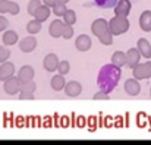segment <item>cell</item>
Masks as SVG:
<instances>
[{"mask_svg": "<svg viewBox=\"0 0 151 145\" xmlns=\"http://www.w3.org/2000/svg\"><path fill=\"white\" fill-rule=\"evenodd\" d=\"M50 85H51V88H53L54 91H62V90H65V87H66L65 75H62V73H57V75H54V76L51 78Z\"/></svg>", "mask_w": 151, "mask_h": 145, "instance_id": "17", "label": "cell"}, {"mask_svg": "<svg viewBox=\"0 0 151 145\" xmlns=\"http://www.w3.org/2000/svg\"><path fill=\"white\" fill-rule=\"evenodd\" d=\"M65 93L68 97H78L82 93V85L78 81H69V82H66Z\"/></svg>", "mask_w": 151, "mask_h": 145, "instance_id": "12", "label": "cell"}, {"mask_svg": "<svg viewBox=\"0 0 151 145\" xmlns=\"http://www.w3.org/2000/svg\"><path fill=\"white\" fill-rule=\"evenodd\" d=\"M9 57H10V51H9V48L1 47V46H0V63L6 62Z\"/></svg>", "mask_w": 151, "mask_h": 145, "instance_id": "32", "label": "cell"}, {"mask_svg": "<svg viewBox=\"0 0 151 145\" xmlns=\"http://www.w3.org/2000/svg\"><path fill=\"white\" fill-rule=\"evenodd\" d=\"M107 29H109V22L106 19H103V18L96 19L93 22V25H91V31H93V34L96 37H100L101 34H104Z\"/></svg>", "mask_w": 151, "mask_h": 145, "instance_id": "8", "label": "cell"}, {"mask_svg": "<svg viewBox=\"0 0 151 145\" xmlns=\"http://www.w3.org/2000/svg\"><path fill=\"white\" fill-rule=\"evenodd\" d=\"M41 6V0H31L29 3H28V13L29 15H35V12H37V9Z\"/></svg>", "mask_w": 151, "mask_h": 145, "instance_id": "30", "label": "cell"}, {"mask_svg": "<svg viewBox=\"0 0 151 145\" xmlns=\"http://www.w3.org/2000/svg\"><path fill=\"white\" fill-rule=\"evenodd\" d=\"M19 10H21L19 4H18V3H15V1H10V9H9V13L15 16V15H18V13H19Z\"/></svg>", "mask_w": 151, "mask_h": 145, "instance_id": "33", "label": "cell"}, {"mask_svg": "<svg viewBox=\"0 0 151 145\" xmlns=\"http://www.w3.org/2000/svg\"><path fill=\"white\" fill-rule=\"evenodd\" d=\"M21 100H34V93H27V91H21L19 93Z\"/></svg>", "mask_w": 151, "mask_h": 145, "instance_id": "35", "label": "cell"}, {"mask_svg": "<svg viewBox=\"0 0 151 145\" xmlns=\"http://www.w3.org/2000/svg\"><path fill=\"white\" fill-rule=\"evenodd\" d=\"M59 62H60V60L57 59V56H56L54 53H50V54H47V56L44 57L43 66H44V69H46L47 72H54V70H57Z\"/></svg>", "mask_w": 151, "mask_h": 145, "instance_id": "11", "label": "cell"}, {"mask_svg": "<svg viewBox=\"0 0 151 145\" xmlns=\"http://www.w3.org/2000/svg\"><path fill=\"white\" fill-rule=\"evenodd\" d=\"M34 75H35L34 67H32V66H29V65L22 66V67L19 69V72H18V78H19L21 84L28 82V81H32V79H34Z\"/></svg>", "mask_w": 151, "mask_h": 145, "instance_id": "7", "label": "cell"}, {"mask_svg": "<svg viewBox=\"0 0 151 145\" xmlns=\"http://www.w3.org/2000/svg\"><path fill=\"white\" fill-rule=\"evenodd\" d=\"M44 1V4H47L49 7H53L56 3H57V0H43Z\"/></svg>", "mask_w": 151, "mask_h": 145, "instance_id": "37", "label": "cell"}, {"mask_svg": "<svg viewBox=\"0 0 151 145\" xmlns=\"http://www.w3.org/2000/svg\"><path fill=\"white\" fill-rule=\"evenodd\" d=\"M35 88H37V84L34 81H28L21 85V91H27V93H35Z\"/></svg>", "mask_w": 151, "mask_h": 145, "instance_id": "29", "label": "cell"}, {"mask_svg": "<svg viewBox=\"0 0 151 145\" xmlns=\"http://www.w3.org/2000/svg\"><path fill=\"white\" fill-rule=\"evenodd\" d=\"M27 31H28V34H38L40 31H41V22L38 21V19H32V21H29L28 24H27Z\"/></svg>", "mask_w": 151, "mask_h": 145, "instance_id": "21", "label": "cell"}, {"mask_svg": "<svg viewBox=\"0 0 151 145\" xmlns=\"http://www.w3.org/2000/svg\"><path fill=\"white\" fill-rule=\"evenodd\" d=\"M93 98H94V100H109L110 97H109V93H104V91H101V90H100V93L94 94V95H93Z\"/></svg>", "mask_w": 151, "mask_h": 145, "instance_id": "34", "label": "cell"}, {"mask_svg": "<svg viewBox=\"0 0 151 145\" xmlns=\"http://www.w3.org/2000/svg\"><path fill=\"white\" fill-rule=\"evenodd\" d=\"M131 9H132L131 0H119L114 6V15L128 18V15L131 13Z\"/></svg>", "mask_w": 151, "mask_h": 145, "instance_id": "5", "label": "cell"}, {"mask_svg": "<svg viewBox=\"0 0 151 145\" xmlns=\"http://www.w3.org/2000/svg\"><path fill=\"white\" fill-rule=\"evenodd\" d=\"M117 1H119V0H94V3H96L99 7H101V9H110V7H114Z\"/></svg>", "mask_w": 151, "mask_h": 145, "instance_id": "25", "label": "cell"}, {"mask_svg": "<svg viewBox=\"0 0 151 145\" xmlns=\"http://www.w3.org/2000/svg\"><path fill=\"white\" fill-rule=\"evenodd\" d=\"M63 22L65 24H69V25H75L76 22V13L73 9H66V12L63 13Z\"/></svg>", "mask_w": 151, "mask_h": 145, "instance_id": "22", "label": "cell"}, {"mask_svg": "<svg viewBox=\"0 0 151 145\" xmlns=\"http://www.w3.org/2000/svg\"><path fill=\"white\" fill-rule=\"evenodd\" d=\"M141 57H142V54L139 53L138 47L137 48H129V50L126 51V65H128L131 69H134V67L139 63Z\"/></svg>", "mask_w": 151, "mask_h": 145, "instance_id": "6", "label": "cell"}, {"mask_svg": "<svg viewBox=\"0 0 151 145\" xmlns=\"http://www.w3.org/2000/svg\"><path fill=\"white\" fill-rule=\"evenodd\" d=\"M9 9H10V0H0V13L1 15L9 13Z\"/></svg>", "mask_w": 151, "mask_h": 145, "instance_id": "31", "label": "cell"}, {"mask_svg": "<svg viewBox=\"0 0 151 145\" xmlns=\"http://www.w3.org/2000/svg\"><path fill=\"white\" fill-rule=\"evenodd\" d=\"M50 12H53V10H50V7H49L47 4H41V6L37 9V12H35L34 16H35V19H38L40 22H44V21L49 19Z\"/></svg>", "mask_w": 151, "mask_h": 145, "instance_id": "18", "label": "cell"}, {"mask_svg": "<svg viewBox=\"0 0 151 145\" xmlns=\"http://www.w3.org/2000/svg\"><path fill=\"white\" fill-rule=\"evenodd\" d=\"M91 38L88 37V35H85V34H81L76 40H75V47L76 50H79V51H88L90 48H91Z\"/></svg>", "mask_w": 151, "mask_h": 145, "instance_id": "13", "label": "cell"}, {"mask_svg": "<svg viewBox=\"0 0 151 145\" xmlns=\"http://www.w3.org/2000/svg\"><path fill=\"white\" fill-rule=\"evenodd\" d=\"M120 76H122V67H117L113 63L104 65L99 72L97 85H99V88L101 91L111 93L117 87V84L120 81Z\"/></svg>", "mask_w": 151, "mask_h": 145, "instance_id": "1", "label": "cell"}, {"mask_svg": "<svg viewBox=\"0 0 151 145\" xmlns=\"http://www.w3.org/2000/svg\"><path fill=\"white\" fill-rule=\"evenodd\" d=\"M13 73H15V65L13 63H10V62H3L1 65H0V81H6V79H9L10 76H13Z\"/></svg>", "mask_w": 151, "mask_h": 145, "instance_id": "9", "label": "cell"}, {"mask_svg": "<svg viewBox=\"0 0 151 145\" xmlns=\"http://www.w3.org/2000/svg\"><path fill=\"white\" fill-rule=\"evenodd\" d=\"M37 47V40H35V37H32V35H29V37H25V38H22L21 41H19V48H21V51H24V53H31V51H34Z\"/></svg>", "mask_w": 151, "mask_h": 145, "instance_id": "10", "label": "cell"}, {"mask_svg": "<svg viewBox=\"0 0 151 145\" xmlns=\"http://www.w3.org/2000/svg\"><path fill=\"white\" fill-rule=\"evenodd\" d=\"M132 75H134V78H137L138 81L145 79V67H144V63H138V65L132 69Z\"/></svg>", "mask_w": 151, "mask_h": 145, "instance_id": "23", "label": "cell"}, {"mask_svg": "<svg viewBox=\"0 0 151 145\" xmlns=\"http://www.w3.org/2000/svg\"><path fill=\"white\" fill-rule=\"evenodd\" d=\"M3 44L4 46H15L16 43H18V32L16 31H6L4 34H3Z\"/></svg>", "mask_w": 151, "mask_h": 145, "instance_id": "19", "label": "cell"}, {"mask_svg": "<svg viewBox=\"0 0 151 145\" xmlns=\"http://www.w3.org/2000/svg\"><path fill=\"white\" fill-rule=\"evenodd\" d=\"M99 41L103 46H111V43H113V32L110 29H107L104 34H101L99 37Z\"/></svg>", "mask_w": 151, "mask_h": 145, "instance_id": "24", "label": "cell"}, {"mask_svg": "<svg viewBox=\"0 0 151 145\" xmlns=\"http://www.w3.org/2000/svg\"><path fill=\"white\" fill-rule=\"evenodd\" d=\"M51 10H53V13H54L56 16H63V13L66 12V4H63V3H56V4L51 7Z\"/></svg>", "mask_w": 151, "mask_h": 145, "instance_id": "28", "label": "cell"}, {"mask_svg": "<svg viewBox=\"0 0 151 145\" xmlns=\"http://www.w3.org/2000/svg\"><path fill=\"white\" fill-rule=\"evenodd\" d=\"M123 88H125V93L131 97H137L141 93V85H139V82H138L137 78H129V79H126Z\"/></svg>", "mask_w": 151, "mask_h": 145, "instance_id": "4", "label": "cell"}, {"mask_svg": "<svg viewBox=\"0 0 151 145\" xmlns=\"http://www.w3.org/2000/svg\"><path fill=\"white\" fill-rule=\"evenodd\" d=\"M139 27L142 31L150 32L151 31V10H144L139 16Z\"/></svg>", "mask_w": 151, "mask_h": 145, "instance_id": "16", "label": "cell"}, {"mask_svg": "<svg viewBox=\"0 0 151 145\" xmlns=\"http://www.w3.org/2000/svg\"><path fill=\"white\" fill-rule=\"evenodd\" d=\"M57 70H59V73H62V75H68L69 70H70V65H69V62H68V60H62V62H59Z\"/></svg>", "mask_w": 151, "mask_h": 145, "instance_id": "27", "label": "cell"}, {"mask_svg": "<svg viewBox=\"0 0 151 145\" xmlns=\"http://www.w3.org/2000/svg\"><path fill=\"white\" fill-rule=\"evenodd\" d=\"M63 25H65V22H62L60 19H54L53 22H50V27H49V34H50V37H53V38L62 37Z\"/></svg>", "mask_w": 151, "mask_h": 145, "instance_id": "14", "label": "cell"}, {"mask_svg": "<svg viewBox=\"0 0 151 145\" xmlns=\"http://www.w3.org/2000/svg\"><path fill=\"white\" fill-rule=\"evenodd\" d=\"M111 63L116 65L117 67H123L126 65V53H123V51H114L111 54Z\"/></svg>", "mask_w": 151, "mask_h": 145, "instance_id": "20", "label": "cell"}, {"mask_svg": "<svg viewBox=\"0 0 151 145\" xmlns=\"http://www.w3.org/2000/svg\"><path fill=\"white\" fill-rule=\"evenodd\" d=\"M7 25H9V21H7L3 15H0V32H3V31L7 28Z\"/></svg>", "mask_w": 151, "mask_h": 145, "instance_id": "36", "label": "cell"}, {"mask_svg": "<svg viewBox=\"0 0 151 145\" xmlns=\"http://www.w3.org/2000/svg\"><path fill=\"white\" fill-rule=\"evenodd\" d=\"M62 37L69 40L73 37V25H69V24H65L63 25V29H62Z\"/></svg>", "mask_w": 151, "mask_h": 145, "instance_id": "26", "label": "cell"}, {"mask_svg": "<svg viewBox=\"0 0 151 145\" xmlns=\"http://www.w3.org/2000/svg\"><path fill=\"white\" fill-rule=\"evenodd\" d=\"M21 81L18 76H10L9 79H6L3 82V88H4V93L9 94V95H15L16 93H21Z\"/></svg>", "mask_w": 151, "mask_h": 145, "instance_id": "3", "label": "cell"}, {"mask_svg": "<svg viewBox=\"0 0 151 145\" xmlns=\"http://www.w3.org/2000/svg\"><path fill=\"white\" fill-rule=\"evenodd\" d=\"M150 97H151V88H150Z\"/></svg>", "mask_w": 151, "mask_h": 145, "instance_id": "39", "label": "cell"}, {"mask_svg": "<svg viewBox=\"0 0 151 145\" xmlns=\"http://www.w3.org/2000/svg\"><path fill=\"white\" fill-rule=\"evenodd\" d=\"M137 47L139 50V53L142 54V57H145V59L151 57V44L147 38H139L137 43Z\"/></svg>", "mask_w": 151, "mask_h": 145, "instance_id": "15", "label": "cell"}, {"mask_svg": "<svg viewBox=\"0 0 151 145\" xmlns=\"http://www.w3.org/2000/svg\"><path fill=\"white\" fill-rule=\"evenodd\" d=\"M69 0H57V3H63V4H66Z\"/></svg>", "mask_w": 151, "mask_h": 145, "instance_id": "38", "label": "cell"}, {"mask_svg": "<svg viewBox=\"0 0 151 145\" xmlns=\"http://www.w3.org/2000/svg\"><path fill=\"white\" fill-rule=\"evenodd\" d=\"M109 29L113 32V35H122L129 29V21L125 16H114L109 21Z\"/></svg>", "mask_w": 151, "mask_h": 145, "instance_id": "2", "label": "cell"}]
</instances>
